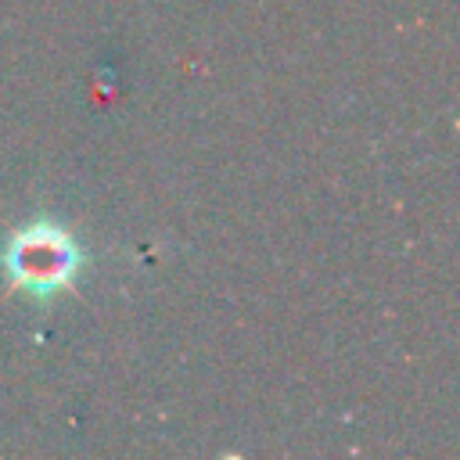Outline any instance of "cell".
I'll return each instance as SVG.
<instances>
[{
    "instance_id": "obj_1",
    "label": "cell",
    "mask_w": 460,
    "mask_h": 460,
    "mask_svg": "<svg viewBox=\"0 0 460 460\" xmlns=\"http://www.w3.org/2000/svg\"><path fill=\"white\" fill-rule=\"evenodd\" d=\"M83 266L79 244L58 223H29L11 234L4 248V270L14 291L50 298L65 291Z\"/></svg>"
}]
</instances>
